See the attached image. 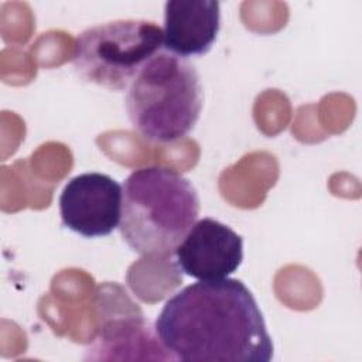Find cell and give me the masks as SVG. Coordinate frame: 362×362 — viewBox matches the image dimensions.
Segmentation results:
<instances>
[{
    "label": "cell",
    "instance_id": "1",
    "mask_svg": "<svg viewBox=\"0 0 362 362\" xmlns=\"http://www.w3.org/2000/svg\"><path fill=\"white\" fill-rule=\"evenodd\" d=\"M156 334L178 361L269 362L273 341L252 291L238 279L192 283L163 305Z\"/></svg>",
    "mask_w": 362,
    "mask_h": 362
},
{
    "label": "cell",
    "instance_id": "2",
    "mask_svg": "<svg viewBox=\"0 0 362 362\" xmlns=\"http://www.w3.org/2000/svg\"><path fill=\"white\" fill-rule=\"evenodd\" d=\"M201 204L191 181L168 167L134 170L122 187L119 230L143 257H168L197 222Z\"/></svg>",
    "mask_w": 362,
    "mask_h": 362
},
{
    "label": "cell",
    "instance_id": "3",
    "mask_svg": "<svg viewBox=\"0 0 362 362\" xmlns=\"http://www.w3.org/2000/svg\"><path fill=\"white\" fill-rule=\"evenodd\" d=\"M204 103L195 66L168 51L157 52L139 71L126 93L133 127L147 140L174 143L197 124Z\"/></svg>",
    "mask_w": 362,
    "mask_h": 362
},
{
    "label": "cell",
    "instance_id": "4",
    "mask_svg": "<svg viewBox=\"0 0 362 362\" xmlns=\"http://www.w3.org/2000/svg\"><path fill=\"white\" fill-rule=\"evenodd\" d=\"M163 47V30L150 20L126 18L83 30L75 41L72 64L86 82L123 90Z\"/></svg>",
    "mask_w": 362,
    "mask_h": 362
},
{
    "label": "cell",
    "instance_id": "5",
    "mask_svg": "<svg viewBox=\"0 0 362 362\" xmlns=\"http://www.w3.org/2000/svg\"><path fill=\"white\" fill-rule=\"evenodd\" d=\"M59 214L64 226L78 235L107 236L120 223L122 185L107 174H79L64 187Z\"/></svg>",
    "mask_w": 362,
    "mask_h": 362
},
{
    "label": "cell",
    "instance_id": "6",
    "mask_svg": "<svg viewBox=\"0 0 362 362\" xmlns=\"http://www.w3.org/2000/svg\"><path fill=\"white\" fill-rule=\"evenodd\" d=\"M175 257L180 270L192 279H226L242 264L243 239L228 225L204 218L192 225L175 249Z\"/></svg>",
    "mask_w": 362,
    "mask_h": 362
},
{
    "label": "cell",
    "instance_id": "7",
    "mask_svg": "<svg viewBox=\"0 0 362 362\" xmlns=\"http://www.w3.org/2000/svg\"><path fill=\"white\" fill-rule=\"evenodd\" d=\"M221 28V4L215 0H168L164 4L163 47L188 58L206 54Z\"/></svg>",
    "mask_w": 362,
    "mask_h": 362
}]
</instances>
